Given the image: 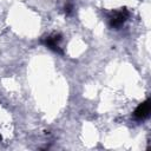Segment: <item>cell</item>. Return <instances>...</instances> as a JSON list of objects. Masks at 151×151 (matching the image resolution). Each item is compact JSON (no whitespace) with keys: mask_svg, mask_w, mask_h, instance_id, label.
Returning a JSON list of instances; mask_svg holds the SVG:
<instances>
[{"mask_svg":"<svg viewBox=\"0 0 151 151\" xmlns=\"http://www.w3.org/2000/svg\"><path fill=\"white\" fill-rule=\"evenodd\" d=\"M130 15V12L126 8H120L119 11H116L112 13V15L110 17V26L112 28L118 29L119 27L123 26V24L127 20Z\"/></svg>","mask_w":151,"mask_h":151,"instance_id":"cell-1","label":"cell"},{"mask_svg":"<svg viewBox=\"0 0 151 151\" xmlns=\"http://www.w3.org/2000/svg\"><path fill=\"white\" fill-rule=\"evenodd\" d=\"M60 40H61V35L59 33H53V34H50V35L45 37L41 41L50 50H52V51H54V52H57L59 54H63V50L59 46Z\"/></svg>","mask_w":151,"mask_h":151,"instance_id":"cell-2","label":"cell"},{"mask_svg":"<svg viewBox=\"0 0 151 151\" xmlns=\"http://www.w3.org/2000/svg\"><path fill=\"white\" fill-rule=\"evenodd\" d=\"M149 114H150V100L146 99L145 101H143L136 107L133 116L137 119H145L149 117Z\"/></svg>","mask_w":151,"mask_h":151,"instance_id":"cell-3","label":"cell"},{"mask_svg":"<svg viewBox=\"0 0 151 151\" xmlns=\"http://www.w3.org/2000/svg\"><path fill=\"white\" fill-rule=\"evenodd\" d=\"M72 9H73V7H72V4H70V2H67L64 7V12H65L66 15H70L72 13Z\"/></svg>","mask_w":151,"mask_h":151,"instance_id":"cell-4","label":"cell"},{"mask_svg":"<svg viewBox=\"0 0 151 151\" xmlns=\"http://www.w3.org/2000/svg\"><path fill=\"white\" fill-rule=\"evenodd\" d=\"M0 140H1V134H0Z\"/></svg>","mask_w":151,"mask_h":151,"instance_id":"cell-5","label":"cell"}]
</instances>
